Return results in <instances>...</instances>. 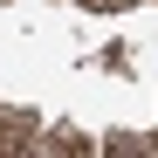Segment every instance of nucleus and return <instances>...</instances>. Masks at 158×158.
I'll return each instance as SVG.
<instances>
[{"instance_id":"f257e3e1","label":"nucleus","mask_w":158,"mask_h":158,"mask_svg":"<svg viewBox=\"0 0 158 158\" xmlns=\"http://www.w3.org/2000/svg\"><path fill=\"white\" fill-rule=\"evenodd\" d=\"M103 158H158V131H110Z\"/></svg>"}]
</instances>
